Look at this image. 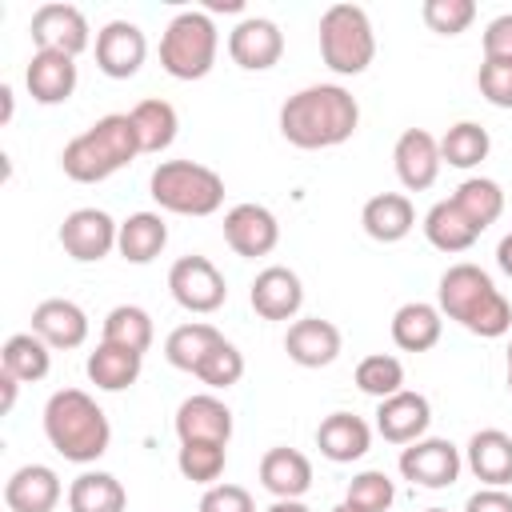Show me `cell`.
Returning <instances> with one entry per match:
<instances>
[{
    "label": "cell",
    "mask_w": 512,
    "mask_h": 512,
    "mask_svg": "<svg viewBox=\"0 0 512 512\" xmlns=\"http://www.w3.org/2000/svg\"><path fill=\"white\" fill-rule=\"evenodd\" d=\"M44 436L64 460L92 464L108 452L112 424H108L104 408L84 388H60L44 404Z\"/></svg>",
    "instance_id": "obj_3"
},
{
    "label": "cell",
    "mask_w": 512,
    "mask_h": 512,
    "mask_svg": "<svg viewBox=\"0 0 512 512\" xmlns=\"http://www.w3.org/2000/svg\"><path fill=\"white\" fill-rule=\"evenodd\" d=\"M392 164H396V176L408 192H424V188L436 184L440 164H444L440 160V140L424 128H408V132H400V140L392 148Z\"/></svg>",
    "instance_id": "obj_17"
},
{
    "label": "cell",
    "mask_w": 512,
    "mask_h": 512,
    "mask_svg": "<svg viewBox=\"0 0 512 512\" xmlns=\"http://www.w3.org/2000/svg\"><path fill=\"white\" fill-rule=\"evenodd\" d=\"M24 84L36 104H64L76 92V60L64 52H32Z\"/></svg>",
    "instance_id": "obj_23"
},
{
    "label": "cell",
    "mask_w": 512,
    "mask_h": 512,
    "mask_svg": "<svg viewBox=\"0 0 512 512\" xmlns=\"http://www.w3.org/2000/svg\"><path fill=\"white\" fill-rule=\"evenodd\" d=\"M484 60H512V12L488 20V28H484Z\"/></svg>",
    "instance_id": "obj_45"
},
{
    "label": "cell",
    "mask_w": 512,
    "mask_h": 512,
    "mask_svg": "<svg viewBox=\"0 0 512 512\" xmlns=\"http://www.w3.org/2000/svg\"><path fill=\"white\" fill-rule=\"evenodd\" d=\"M168 292L184 312H196V316H208L228 300L224 272L208 256H180L168 268Z\"/></svg>",
    "instance_id": "obj_8"
},
{
    "label": "cell",
    "mask_w": 512,
    "mask_h": 512,
    "mask_svg": "<svg viewBox=\"0 0 512 512\" xmlns=\"http://www.w3.org/2000/svg\"><path fill=\"white\" fill-rule=\"evenodd\" d=\"M440 332H444V312L436 304H424V300H408L392 312V340L396 348L404 352H428L440 344Z\"/></svg>",
    "instance_id": "obj_27"
},
{
    "label": "cell",
    "mask_w": 512,
    "mask_h": 512,
    "mask_svg": "<svg viewBox=\"0 0 512 512\" xmlns=\"http://www.w3.org/2000/svg\"><path fill=\"white\" fill-rule=\"evenodd\" d=\"M228 56L244 72H268V68H276L280 56H284V32H280V24L268 20V16H244L228 32Z\"/></svg>",
    "instance_id": "obj_11"
},
{
    "label": "cell",
    "mask_w": 512,
    "mask_h": 512,
    "mask_svg": "<svg viewBox=\"0 0 512 512\" xmlns=\"http://www.w3.org/2000/svg\"><path fill=\"white\" fill-rule=\"evenodd\" d=\"M132 128H136V140H140V152H164L172 140H176V128H180V116L168 100L152 96V100H140L132 112Z\"/></svg>",
    "instance_id": "obj_33"
},
{
    "label": "cell",
    "mask_w": 512,
    "mask_h": 512,
    "mask_svg": "<svg viewBox=\"0 0 512 512\" xmlns=\"http://www.w3.org/2000/svg\"><path fill=\"white\" fill-rule=\"evenodd\" d=\"M32 44L36 52H64V56H80L88 44H92V32H88V20L76 4H40L32 12Z\"/></svg>",
    "instance_id": "obj_10"
},
{
    "label": "cell",
    "mask_w": 512,
    "mask_h": 512,
    "mask_svg": "<svg viewBox=\"0 0 512 512\" xmlns=\"http://www.w3.org/2000/svg\"><path fill=\"white\" fill-rule=\"evenodd\" d=\"M424 512H448V508H424Z\"/></svg>",
    "instance_id": "obj_54"
},
{
    "label": "cell",
    "mask_w": 512,
    "mask_h": 512,
    "mask_svg": "<svg viewBox=\"0 0 512 512\" xmlns=\"http://www.w3.org/2000/svg\"><path fill=\"white\" fill-rule=\"evenodd\" d=\"M508 364H512V344H508Z\"/></svg>",
    "instance_id": "obj_55"
},
{
    "label": "cell",
    "mask_w": 512,
    "mask_h": 512,
    "mask_svg": "<svg viewBox=\"0 0 512 512\" xmlns=\"http://www.w3.org/2000/svg\"><path fill=\"white\" fill-rule=\"evenodd\" d=\"M32 332L48 344V348H80L88 340V316L80 304L64 300V296H52V300H40L32 308Z\"/></svg>",
    "instance_id": "obj_20"
},
{
    "label": "cell",
    "mask_w": 512,
    "mask_h": 512,
    "mask_svg": "<svg viewBox=\"0 0 512 512\" xmlns=\"http://www.w3.org/2000/svg\"><path fill=\"white\" fill-rule=\"evenodd\" d=\"M464 464L484 488H504L512 484V436L500 428H480L472 432L464 448Z\"/></svg>",
    "instance_id": "obj_22"
},
{
    "label": "cell",
    "mask_w": 512,
    "mask_h": 512,
    "mask_svg": "<svg viewBox=\"0 0 512 512\" xmlns=\"http://www.w3.org/2000/svg\"><path fill=\"white\" fill-rule=\"evenodd\" d=\"M448 200H452L480 232H484L488 224H496L500 212H504V188H500L496 180H488V176H468Z\"/></svg>",
    "instance_id": "obj_35"
},
{
    "label": "cell",
    "mask_w": 512,
    "mask_h": 512,
    "mask_svg": "<svg viewBox=\"0 0 512 512\" xmlns=\"http://www.w3.org/2000/svg\"><path fill=\"white\" fill-rule=\"evenodd\" d=\"M220 340H224V336H220L212 324L192 320V324H180V328L168 332V340H164V356H168L172 368H180V372H196V368L204 364V356H208Z\"/></svg>",
    "instance_id": "obj_34"
},
{
    "label": "cell",
    "mask_w": 512,
    "mask_h": 512,
    "mask_svg": "<svg viewBox=\"0 0 512 512\" xmlns=\"http://www.w3.org/2000/svg\"><path fill=\"white\" fill-rule=\"evenodd\" d=\"M248 300H252L256 316H264V320H292L300 312V304H304V284H300V276L292 268L268 264L264 272H256Z\"/></svg>",
    "instance_id": "obj_19"
},
{
    "label": "cell",
    "mask_w": 512,
    "mask_h": 512,
    "mask_svg": "<svg viewBox=\"0 0 512 512\" xmlns=\"http://www.w3.org/2000/svg\"><path fill=\"white\" fill-rule=\"evenodd\" d=\"M508 392H512V364H508Z\"/></svg>",
    "instance_id": "obj_53"
},
{
    "label": "cell",
    "mask_w": 512,
    "mask_h": 512,
    "mask_svg": "<svg viewBox=\"0 0 512 512\" xmlns=\"http://www.w3.org/2000/svg\"><path fill=\"white\" fill-rule=\"evenodd\" d=\"M260 484L276 500H300L312 488V460L296 448H268L260 456Z\"/></svg>",
    "instance_id": "obj_25"
},
{
    "label": "cell",
    "mask_w": 512,
    "mask_h": 512,
    "mask_svg": "<svg viewBox=\"0 0 512 512\" xmlns=\"http://www.w3.org/2000/svg\"><path fill=\"white\" fill-rule=\"evenodd\" d=\"M356 388L364 396H376V400H388L404 388V364L388 352H372L356 364Z\"/></svg>",
    "instance_id": "obj_39"
},
{
    "label": "cell",
    "mask_w": 512,
    "mask_h": 512,
    "mask_svg": "<svg viewBox=\"0 0 512 512\" xmlns=\"http://www.w3.org/2000/svg\"><path fill=\"white\" fill-rule=\"evenodd\" d=\"M172 428H176L180 444H192V440L228 444L232 440V408L212 392H196V396L180 400Z\"/></svg>",
    "instance_id": "obj_16"
},
{
    "label": "cell",
    "mask_w": 512,
    "mask_h": 512,
    "mask_svg": "<svg viewBox=\"0 0 512 512\" xmlns=\"http://www.w3.org/2000/svg\"><path fill=\"white\" fill-rule=\"evenodd\" d=\"M84 368H88V380H92L100 392H124V388H132V384L140 380L144 356L132 352V348H120V344L100 340Z\"/></svg>",
    "instance_id": "obj_28"
},
{
    "label": "cell",
    "mask_w": 512,
    "mask_h": 512,
    "mask_svg": "<svg viewBox=\"0 0 512 512\" xmlns=\"http://www.w3.org/2000/svg\"><path fill=\"white\" fill-rule=\"evenodd\" d=\"M200 512H256L252 492L240 484H212L200 496Z\"/></svg>",
    "instance_id": "obj_44"
},
{
    "label": "cell",
    "mask_w": 512,
    "mask_h": 512,
    "mask_svg": "<svg viewBox=\"0 0 512 512\" xmlns=\"http://www.w3.org/2000/svg\"><path fill=\"white\" fill-rule=\"evenodd\" d=\"M116 236H120V224L104 212V208H76L64 216L60 224V244L72 260L80 264H96L104 260L112 248H116Z\"/></svg>",
    "instance_id": "obj_12"
},
{
    "label": "cell",
    "mask_w": 512,
    "mask_h": 512,
    "mask_svg": "<svg viewBox=\"0 0 512 512\" xmlns=\"http://www.w3.org/2000/svg\"><path fill=\"white\" fill-rule=\"evenodd\" d=\"M192 376H200L208 388H232V384H240V376H244V356H240L236 344L220 340V344L204 356V364H200Z\"/></svg>",
    "instance_id": "obj_41"
},
{
    "label": "cell",
    "mask_w": 512,
    "mask_h": 512,
    "mask_svg": "<svg viewBox=\"0 0 512 512\" xmlns=\"http://www.w3.org/2000/svg\"><path fill=\"white\" fill-rule=\"evenodd\" d=\"M464 456L452 440L440 436H424L416 444H404L400 452V476L412 480L416 488H452L460 480Z\"/></svg>",
    "instance_id": "obj_9"
},
{
    "label": "cell",
    "mask_w": 512,
    "mask_h": 512,
    "mask_svg": "<svg viewBox=\"0 0 512 512\" xmlns=\"http://www.w3.org/2000/svg\"><path fill=\"white\" fill-rule=\"evenodd\" d=\"M0 100H4V120H12V88L8 84L0 88Z\"/></svg>",
    "instance_id": "obj_51"
},
{
    "label": "cell",
    "mask_w": 512,
    "mask_h": 512,
    "mask_svg": "<svg viewBox=\"0 0 512 512\" xmlns=\"http://www.w3.org/2000/svg\"><path fill=\"white\" fill-rule=\"evenodd\" d=\"M476 88L492 108H512V60H484L476 72Z\"/></svg>",
    "instance_id": "obj_43"
},
{
    "label": "cell",
    "mask_w": 512,
    "mask_h": 512,
    "mask_svg": "<svg viewBox=\"0 0 512 512\" xmlns=\"http://www.w3.org/2000/svg\"><path fill=\"white\" fill-rule=\"evenodd\" d=\"M164 244H168V224L156 212H132L116 236V252L128 264H152L164 252Z\"/></svg>",
    "instance_id": "obj_29"
},
{
    "label": "cell",
    "mask_w": 512,
    "mask_h": 512,
    "mask_svg": "<svg viewBox=\"0 0 512 512\" xmlns=\"http://www.w3.org/2000/svg\"><path fill=\"white\" fill-rule=\"evenodd\" d=\"M464 512H512V492L504 488H480L464 500Z\"/></svg>",
    "instance_id": "obj_46"
},
{
    "label": "cell",
    "mask_w": 512,
    "mask_h": 512,
    "mask_svg": "<svg viewBox=\"0 0 512 512\" xmlns=\"http://www.w3.org/2000/svg\"><path fill=\"white\" fill-rule=\"evenodd\" d=\"M436 308L456 320L460 328H468L472 336H484V340H496L512 328V304L504 300V292L492 284V276L476 264H452L444 276H440V288H436Z\"/></svg>",
    "instance_id": "obj_2"
},
{
    "label": "cell",
    "mask_w": 512,
    "mask_h": 512,
    "mask_svg": "<svg viewBox=\"0 0 512 512\" xmlns=\"http://www.w3.org/2000/svg\"><path fill=\"white\" fill-rule=\"evenodd\" d=\"M488 148H492L488 128H480L476 120H460L440 136V160L448 168H476L488 156Z\"/></svg>",
    "instance_id": "obj_37"
},
{
    "label": "cell",
    "mask_w": 512,
    "mask_h": 512,
    "mask_svg": "<svg viewBox=\"0 0 512 512\" xmlns=\"http://www.w3.org/2000/svg\"><path fill=\"white\" fill-rule=\"evenodd\" d=\"M360 128V104L340 84H308L280 104V136L304 152L336 148Z\"/></svg>",
    "instance_id": "obj_1"
},
{
    "label": "cell",
    "mask_w": 512,
    "mask_h": 512,
    "mask_svg": "<svg viewBox=\"0 0 512 512\" xmlns=\"http://www.w3.org/2000/svg\"><path fill=\"white\" fill-rule=\"evenodd\" d=\"M424 236H428V244L440 248V252H468V248L476 244L480 228H476L452 200H440V204H432L428 216H424Z\"/></svg>",
    "instance_id": "obj_32"
},
{
    "label": "cell",
    "mask_w": 512,
    "mask_h": 512,
    "mask_svg": "<svg viewBox=\"0 0 512 512\" xmlns=\"http://www.w3.org/2000/svg\"><path fill=\"white\" fill-rule=\"evenodd\" d=\"M316 448L332 464H352L372 448V428L356 412H332L316 428Z\"/></svg>",
    "instance_id": "obj_24"
},
{
    "label": "cell",
    "mask_w": 512,
    "mask_h": 512,
    "mask_svg": "<svg viewBox=\"0 0 512 512\" xmlns=\"http://www.w3.org/2000/svg\"><path fill=\"white\" fill-rule=\"evenodd\" d=\"M328 512H356L352 504H336V508H328Z\"/></svg>",
    "instance_id": "obj_52"
},
{
    "label": "cell",
    "mask_w": 512,
    "mask_h": 512,
    "mask_svg": "<svg viewBox=\"0 0 512 512\" xmlns=\"http://www.w3.org/2000/svg\"><path fill=\"white\" fill-rule=\"evenodd\" d=\"M396 500V484L388 480V472L380 468H368V472H356L348 480V492H344V504H352L356 512H388Z\"/></svg>",
    "instance_id": "obj_40"
},
{
    "label": "cell",
    "mask_w": 512,
    "mask_h": 512,
    "mask_svg": "<svg viewBox=\"0 0 512 512\" xmlns=\"http://www.w3.org/2000/svg\"><path fill=\"white\" fill-rule=\"evenodd\" d=\"M148 56V40L140 32V24L132 20H108L100 32H96V68L108 76V80H128L140 72Z\"/></svg>",
    "instance_id": "obj_13"
},
{
    "label": "cell",
    "mask_w": 512,
    "mask_h": 512,
    "mask_svg": "<svg viewBox=\"0 0 512 512\" xmlns=\"http://www.w3.org/2000/svg\"><path fill=\"white\" fill-rule=\"evenodd\" d=\"M152 200L176 216H212L224 204V176L196 160H164L152 168Z\"/></svg>",
    "instance_id": "obj_5"
},
{
    "label": "cell",
    "mask_w": 512,
    "mask_h": 512,
    "mask_svg": "<svg viewBox=\"0 0 512 512\" xmlns=\"http://www.w3.org/2000/svg\"><path fill=\"white\" fill-rule=\"evenodd\" d=\"M128 492L112 472H80L68 484V512H124Z\"/></svg>",
    "instance_id": "obj_31"
},
{
    "label": "cell",
    "mask_w": 512,
    "mask_h": 512,
    "mask_svg": "<svg viewBox=\"0 0 512 512\" xmlns=\"http://www.w3.org/2000/svg\"><path fill=\"white\" fill-rule=\"evenodd\" d=\"M428 424H432V404L424 392L400 388L396 396L376 404V432L388 444H416V440H424Z\"/></svg>",
    "instance_id": "obj_15"
},
{
    "label": "cell",
    "mask_w": 512,
    "mask_h": 512,
    "mask_svg": "<svg viewBox=\"0 0 512 512\" xmlns=\"http://www.w3.org/2000/svg\"><path fill=\"white\" fill-rule=\"evenodd\" d=\"M212 12H240V0H212Z\"/></svg>",
    "instance_id": "obj_50"
},
{
    "label": "cell",
    "mask_w": 512,
    "mask_h": 512,
    "mask_svg": "<svg viewBox=\"0 0 512 512\" xmlns=\"http://www.w3.org/2000/svg\"><path fill=\"white\" fill-rule=\"evenodd\" d=\"M496 264H500V272H504V276H512V232L496 244Z\"/></svg>",
    "instance_id": "obj_47"
},
{
    "label": "cell",
    "mask_w": 512,
    "mask_h": 512,
    "mask_svg": "<svg viewBox=\"0 0 512 512\" xmlns=\"http://www.w3.org/2000/svg\"><path fill=\"white\" fill-rule=\"evenodd\" d=\"M0 368H4L12 380H20V384H36V380H44L48 368H52V348H48L36 332H16V336H8L4 348H0Z\"/></svg>",
    "instance_id": "obj_30"
},
{
    "label": "cell",
    "mask_w": 512,
    "mask_h": 512,
    "mask_svg": "<svg viewBox=\"0 0 512 512\" xmlns=\"http://www.w3.org/2000/svg\"><path fill=\"white\" fill-rule=\"evenodd\" d=\"M136 156H140V140H136V128H132V116L112 112V116H100L88 132H80L64 144L60 168L76 184H100V180L116 176L120 168H128Z\"/></svg>",
    "instance_id": "obj_4"
},
{
    "label": "cell",
    "mask_w": 512,
    "mask_h": 512,
    "mask_svg": "<svg viewBox=\"0 0 512 512\" xmlns=\"http://www.w3.org/2000/svg\"><path fill=\"white\" fill-rule=\"evenodd\" d=\"M340 328L332 320H320V316H300L288 324V336H284V352L292 364L300 368H328L336 356H340Z\"/></svg>",
    "instance_id": "obj_18"
},
{
    "label": "cell",
    "mask_w": 512,
    "mask_h": 512,
    "mask_svg": "<svg viewBox=\"0 0 512 512\" xmlns=\"http://www.w3.org/2000/svg\"><path fill=\"white\" fill-rule=\"evenodd\" d=\"M228 464V444H212V440H192V444H180L176 452V468L184 480L192 484H216L220 472Z\"/></svg>",
    "instance_id": "obj_38"
},
{
    "label": "cell",
    "mask_w": 512,
    "mask_h": 512,
    "mask_svg": "<svg viewBox=\"0 0 512 512\" xmlns=\"http://www.w3.org/2000/svg\"><path fill=\"white\" fill-rule=\"evenodd\" d=\"M0 384H4V412H12V404H16V384H20V380H12V376L4 372Z\"/></svg>",
    "instance_id": "obj_49"
},
{
    "label": "cell",
    "mask_w": 512,
    "mask_h": 512,
    "mask_svg": "<svg viewBox=\"0 0 512 512\" xmlns=\"http://www.w3.org/2000/svg\"><path fill=\"white\" fill-rule=\"evenodd\" d=\"M60 496H64L60 476L48 464H24L4 480L8 512H52L60 504Z\"/></svg>",
    "instance_id": "obj_21"
},
{
    "label": "cell",
    "mask_w": 512,
    "mask_h": 512,
    "mask_svg": "<svg viewBox=\"0 0 512 512\" xmlns=\"http://www.w3.org/2000/svg\"><path fill=\"white\" fill-rule=\"evenodd\" d=\"M264 512H312L304 500H272Z\"/></svg>",
    "instance_id": "obj_48"
},
{
    "label": "cell",
    "mask_w": 512,
    "mask_h": 512,
    "mask_svg": "<svg viewBox=\"0 0 512 512\" xmlns=\"http://www.w3.org/2000/svg\"><path fill=\"white\" fill-rule=\"evenodd\" d=\"M420 16L436 36H460L476 20V4L472 0H424Z\"/></svg>",
    "instance_id": "obj_42"
},
{
    "label": "cell",
    "mask_w": 512,
    "mask_h": 512,
    "mask_svg": "<svg viewBox=\"0 0 512 512\" xmlns=\"http://www.w3.org/2000/svg\"><path fill=\"white\" fill-rule=\"evenodd\" d=\"M216 48H220V32L208 12L200 8L176 12L160 36V68L172 80H204L216 64Z\"/></svg>",
    "instance_id": "obj_6"
},
{
    "label": "cell",
    "mask_w": 512,
    "mask_h": 512,
    "mask_svg": "<svg viewBox=\"0 0 512 512\" xmlns=\"http://www.w3.org/2000/svg\"><path fill=\"white\" fill-rule=\"evenodd\" d=\"M224 240L236 256L256 260L280 244V224L264 204H236L224 212Z\"/></svg>",
    "instance_id": "obj_14"
},
{
    "label": "cell",
    "mask_w": 512,
    "mask_h": 512,
    "mask_svg": "<svg viewBox=\"0 0 512 512\" xmlns=\"http://www.w3.org/2000/svg\"><path fill=\"white\" fill-rule=\"evenodd\" d=\"M152 316L140 308V304H116L108 316H104V336L108 344H120V348H132V352H148L152 348Z\"/></svg>",
    "instance_id": "obj_36"
},
{
    "label": "cell",
    "mask_w": 512,
    "mask_h": 512,
    "mask_svg": "<svg viewBox=\"0 0 512 512\" xmlns=\"http://www.w3.org/2000/svg\"><path fill=\"white\" fill-rule=\"evenodd\" d=\"M360 224L376 244H396L416 228V208L404 192H380L364 204Z\"/></svg>",
    "instance_id": "obj_26"
},
{
    "label": "cell",
    "mask_w": 512,
    "mask_h": 512,
    "mask_svg": "<svg viewBox=\"0 0 512 512\" xmlns=\"http://www.w3.org/2000/svg\"><path fill=\"white\" fill-rule=\"evenodd\" d=\"M320 56L336 76H360L376 56L368 12L356 4H332L320 16Z\"/></svg>",
    "instance_id": "obj_7"
}]
</instances>
